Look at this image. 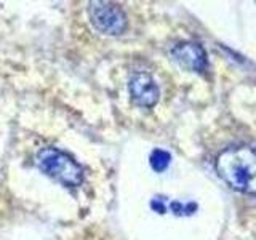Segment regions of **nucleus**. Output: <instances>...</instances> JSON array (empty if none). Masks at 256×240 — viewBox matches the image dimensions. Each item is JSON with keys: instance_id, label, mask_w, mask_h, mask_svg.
<instances>
[{"instance_id": "nucleus-4", "label": "nucleus", "mask_w": 256, "mask_h": 240, "mask_svg": "<svg viewBox=\"0 0 256 240\" xmlns=\"http://www.w3.org/2000/svg\"><path fill=\"white\" fill-rule=\"evenodd\" d=\"M128 90L134 104L142 108H152L156 106L160 96V90L156 84V80L152 78L146 72H138L130 78L128 84Z\"/></svg>"}, {"instance_id": "nucleus-2", "label": "nucleus", "mask_w": 256, "mask_h": 240, "mask_svg": "<svg viewBox=\"0 0 256 240\" xmlns=\"http://www.w3.org/2000/svg\"><path fill=\"white\" fill-rule=\"evenodd\" d=\"M37 165L42 173L66 188H77L84 182V168L76 162L74 157L60 149H42L37 154Z\"/></svg>"}, {"instance_id": "nucleus-3", "label": "nucleus", "mask_w": 256, "mask_h": 240, "mask_svg": "<svg viewBox=\"0 0 256 240\" xmlns=\"http://www.w3.org/2000/svg\"><path fill=\"white\" fill-rule=\"evenodd\" d=\"M88 16L93 28L104 36H120L126 29V14L112 2H90Z\"/></svg>"}, {"instance_id": "nucleus-1", "label": "nucleus", "mask_w": 256, "mask_h": 240, "mask_svg": "<svg viewBox=\"0 0 256 240\" xmlns=\"http://www.w3.org/2000/svg\"><path fill=\"white\" fill-rule=\"evenodd\" d=\"M214 168L229 188L244 194H256V148L237 144L224 149L216 157Z\"/></svg>"}, {"instance_id": "nucleus-5", "label": "nucleus", "mask_w": 256, "mask_h": 240, "mask_svg": "<svg viewBox=\"0 0 256 240\" xmlns=\"http://www.w3.org/2000/svg\"><path fill=\"white\" fill-rule=\"evenodd\" d=\"M172 56L176 62H180L182 68L194 72H205L208 68V60L204 46L196 42H182L178 44L173 50Z\"/></svg>"}, {"instance_id": "nucleus-6", "label": "nucleus", "mask_w": 256, "mask_h": 240, "mask_svg": "<svg viewBox=\"0 0 256 240\" xmlns=\"http://www.w3.org/2000/svg\"><path fill=\"white\" fill-rule=\"evenodd\" d=\"M149 162H150L152 170L157 172V173H162V172L166 170L168 165H170L172 156H170V152H166L164 149H154V150H152V154H150Z\"/></svg>"}]
</instances>
